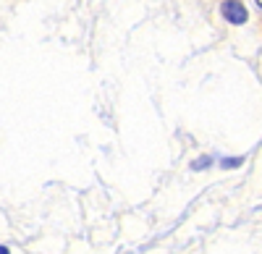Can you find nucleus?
<instances>
[{"label":"nucleus","instance_id":"f257e3e1","mask_svg":"<svg viewBox=\"0 0 262 254\" xmlns=\"http://www.w3.org/2000/svg\"><path fill=\"white\" fill-rule=\"evenodd\" d=\"M221 13L226 16V21H231V24H247V8L238 3V0H226V3L221 6Z\"/></svg>","mask_w":262,"mask_h":254},{"label":"nucleus","instance_id":"f03ea898","mask_svg":"<svg viewBox=\"0 0 262 254\" xmlns=\"http://www.w3.org/2000/svg\"><path fill=\"white\" fill-rule=\"evenodd\" d=\"M242 163H244V157H228V160H223L221 165H223V168H238Z\"/></svg>","mask_w":262,"mask_h":254},{"label":"nucleus","instance_id":"7ed1b4c3","mask_svg":"<svg viewBox=\"0 0 262 254\" xmlns=\"http://www.w3.org/2000/svg\"><path fill=\"white\" fill-rule=\"evenodd\" d=\"M210 163H212V160H210V157H200V160H196V163H194V165H191V168H194V171H200V168H207V165H210Z\"/></svg>","mask_w":262,"mask_h":254},{"label":"nucleus","instance_id":"20e7f679","mask_svg":"<svg viewBox=\"0 0 262 254\" xmlns=\"http://www.w3.org/2000/svg\"><path fill=\"white\" fill-rule=\"evenodd\" d=\"M0 254H11V249L8 246H0Z\"/></svg>","mask_w":262,"mask_h":254}]
</instances>
